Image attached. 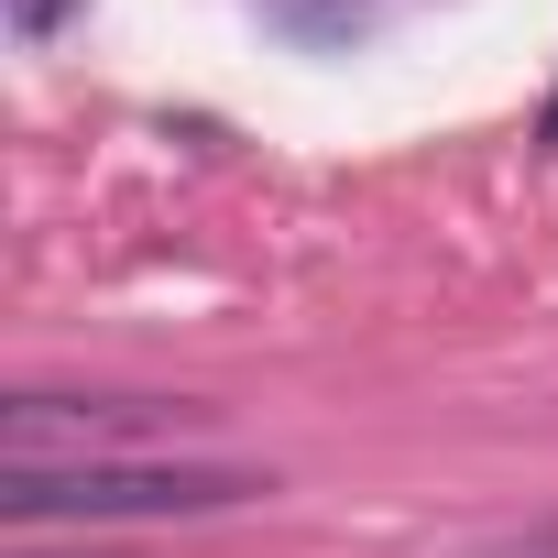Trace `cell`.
<instances>
[{
  "label": "cell",
  "instance_id": "1",
  "mask_svg": "<svg viewBox=\"0 0 558 558\" xmlns=\"http://www.w3.org/2000/svg\"><path fill=\"white\" fill-rule=\"evenodd\" d=\"M263 482L230 460H12L0 514L12 525H121V514H219Z\"/></svg>",
  "mask_w": 558,
  "mask_h": 558
},
{
  "label": "cell",
  "instance_id": "2",
  "mask_svg": "<svg viewBox=\"0 0 558 558\" xmlns=\"http://www.w3.org/2000/svg\"><path fill=\"white\" fill-rule=\"evenodd\" d=\"M56 12H66V0H12V23H23V34H45Z\"/></svg>",
  "mask_w": 558,
  "mask_h": 558
},
{
  "label": "cell",
  "instance_id": "3",
  "mask_svg": "<svg viewBox=\"0 0 558 558\" xmlns=\"http://www.w3.org/2000/svg\"><path fill=\"white\" fill-rule=\"evenodd\" d=\"M514 558H558V525H547V536H525V547H514Z\"/></svg>",
  "mask_w": 558,
  "mask_h": 558
}]
</instances>
